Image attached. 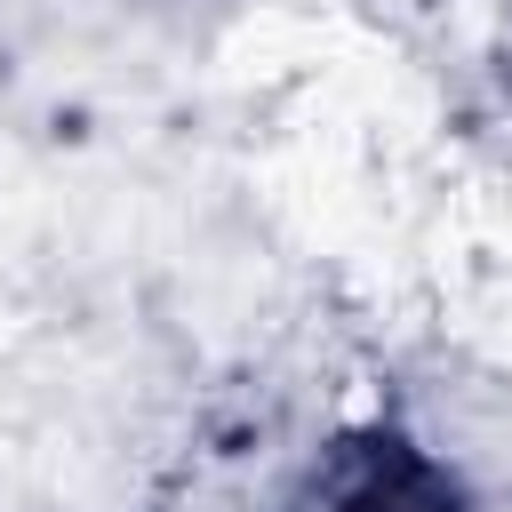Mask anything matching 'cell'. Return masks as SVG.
Returning a JSON list of instances; mask_svg holds the SVG:
<instances>
[{
    "label": "cell",
    "instance_id": "6da1fadb",
    "mask_svg": "<svg viewBox=\"0 0 512 512\" xmlns=\"http://www.w3.org/2000/svg\"><path fill=\"white\" fill-rule=\"evenodd\" d=\"M296 512H464V488L440 456H424L416 440L400 432H368V440H344L320 472H312V496Z\"/></svg>",
    "mask_w": 512,
    "mask_h": 512
}]
</instances>
